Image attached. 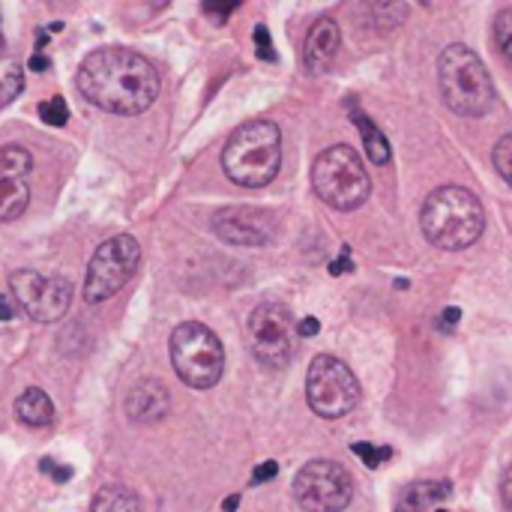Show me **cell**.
Wrapping results in <instances>:
<instances>
[{"instance_id": "6da1fadb", "label": "cell", "mask_w": 512, "mask_h": 512, "mask_svg": "<svg viewBox=\"0 0 512 512\" xmlns=\"http://www.w3.org/2000/svg\"><path fill=\"white\" fill-rule=\"evenodd\" d=\"M159 72L156 66L132 48L105 45L84 57L78 69V90L81 96L108 111L135 117L147 111L159 96Z\"/></svg>"}, {"instance_id": "7a4b0ae2", "label": "cell", "mask_w": 512, "mask_h": 512, "mask_svg": "<svg viewBox=\"0 0 512 512\" xmlns=\"http://www.w3.org/2000/svg\"><path fill=\"white\" fill-rule=\"evenodd\" d=\"M423 234L432 246L459 252L474 246L486 231V210L471 189L441 186L435 189L420 213Z\"/></svg>"}, {"instance_id": "3957f363", "label": "cell", "mask_w": 512, "mask_h": 512, "mask_svg": "<svg viewBox=\"0 0 512 512\" xmlns=\"http://www.w3.org/2000/svg\"><path fill=\"white\" fill-rule=\"evenodd\" d=\"M282 165V132L273 120H249L228 138L222 168L231 183L261 189L273 183Z\"/></svg>"}, {"instance_id": "277c9868", "label": "cell", "mask_w": 512, "mask_h": 512, "mask_svg": "<svg viewBox=\"0 0 512 512\" xmlns=\"http://www.w3.org/2000/svg\"><path fill=\"white\" fill-rule=\"evenodd\" d=\"M438 84L444 102L459 117H483L495 108V84L480 60V54L468 45L444 48L438 60Z\"/></svg>"}, {"instance_id": "5b68a950", "label": "cell", "mask_w": 512, "mask_h": 512, "mask_svg": "<svg viewBox=\"0 0 512 512\" xmlns=\"http://www.w3.org/2000/svg\"><path fill=\"white\" fill-rule=\"evenodd\" d=\"M168 351H171V366L186 387L210 390L219 384V378L225 372V348L210 327H204L198 321L180 324L171 333Z\"/></svg>"}, {"instance_id": "8992f818", "label": "cell", "mask_w": 512, "mask_h": 512, "mask_svg": "<svg viewBox=\"0 0 512 512\" xmlns=\"http://www.w3.org/2000/svg\"><path fill=\"white\" fill-rule=\"evenodd\" d=\"M312 186L321 195V201H327L336 210H357L369 201L372 192L369 171L357 150L348 144H336L315 159Z\"/></svg>"}, {"instance_id": "52a82bcc", "label": "cell", "mask_w": 512, "mask_h": 512, "mask_svg": "<svg viewBox=\"0 0 512 512\" xmlns=\"http://www.w3.org/2000/svg\"><path fill=\"white\" fill-rule=\"evenodd\" d=\"M306 399L318 417L339 420L357 408L360 384L342 360H336L330 354H318L306 375Z\"/></svg>"}, {"instance_id": "ba28073f", "label": "cell", "mask_w": 512, "mask_h": 512, "mask_svg": "<svg viewBox=\"0 0 512 512\" xmlns=\"http://www.w3.org/2000/svg\"><path fill=\"white\" fill-rule=\"evenodd\" d=\"M138 264H141V246L135 237L117 234V237L105 240L87 264L84 300L93 306L111 300L135 276Z\"/></svg>"}, {"instance_id": "9c48e42d", "label": "cell", "mask_w": 512, "mask_h": 512, "mask_svg": "<svg viewBox=\"0 0 512 512\" xmlns=\"http://www.w3.org/2000/svg\"><path fill=\"white\" fill-rule=\"evenodd\" d=\"M294 495L306 512H342L354 498V477L339 462L315 459L297 474Z\"/></svg>"}, {"instance_id": "30bf717a", "label": "cell", "mask_w": 512, "mask_h": 512, "mask_svg": "<svg viewBox=\"0 0 512 512\" xmlns=\"http://www.w3.org/2000/svg\"><path fill=\"white\" fill-rule=\"evenodd\" d=\"M9 288L15 297V306L39 321V324H54L66 315L72 303V285L57 276H42L36 270H18L9 276Z\"/></svg>"}, {"instance_id": "8fae6325", "label": "cell", "mask_w": 512, "mask_h": 512, "mask_svg": "<svg viewBox=\"0 0 512 512\" xmlns=\"http://www.w3.org/2000/svg\"><path fill=\"white\" fill-rule=\"evenodd\" d=\"M246 339L258 363L270 369H282L294 351V327L291 315L282 303H261L252 309L246 324Z\"/></svg>"}, {"instance_id": "7c38bea8", "label": "cell", "mask_w": 512, "mask_h": 512, "mask_svg": "<svg viewBox=\"0 0 512 512\" xmlns=\"http://www.w3.org/2000/svg\"><path fill=\"white\" fill-rule=\"evenodd\" d=\"M33 156L21 144L0 147V222H15L30 204Z\"/></svg>"}, {"instance_id": "4fadbf2b", "label": "cell", "mask_w": 512, "mask_h": 512, "mask_svg": "<svg viewBox=\"0 0 512 512\" xmlns=\"http://www.w3.org/2000/svg\"><path fill=\"white\" fill-rule=\"evenodd\" d=\"M213 231L231 246H267L276 237V216L261 207H228L213 219Z\"/></svg>"}, {"instance_id": "5bb4252c", "label": "cell", "mask_w": 512, "mask_h": 512, "mask_svg": "<svg viewBox=\"0 0 512 512\" xmlns=\"http://www.w3.org/2000/svg\"><path fill=\"white\" fill-rule=\"evenodd\" d=\"M339 42H342V33H339V24L327 15V18H318L309 33H306V45H303V60H306V69L312 75H324L336 54H339Z\"/></svg>"}, {"instance_id": "9a60e30c", "label": "cell", "mask_w": 512, "mask_h": 512, "mask_svg": "<svg viewBox=\"0 0 512 512\" xmlns=\"http://www.w3.org/2000/svg\"><path fill=\"white\" fill-rule=\"evenodd\" d=\"M168 390L159 381H141L126 396V414L132 423H159L168 414Z\"/></svg>"}, {"instance_id": "2e32d148", "label": "cell", "mask_w": 512, "mask_h": 512, "mask_svg": "<svg viewBox=\"0 0 512 512\" xmlns=\"http://www.w3.org/2000/svg\"><path fill=\"white\" fill-rule=\"evenodd\" d=\"M15 417L30 426V429H42L54 423V402L45 390L39 387H27L18 399H15Z\"/></svg>"}, {"instance_id": "e0dca14e", "label": "cell", "mask_w": 512, "mask_h": 512, "mask_svg": "<svg viewBox=\"0 0 512 512\" xmlns=\"http://www.w3.org/2000/svg\"><path fill=\"white\" fill-rule=\"evenodd\" d=\"M450 483H438V480H420L414 486H408L396 504V512H426L432 504H441L450 498Z\"/></svg>"}, {"instance_id": "ac0fdd59", "label": "cell", "mask_w": 512, "mask_h": 512, "mask_svg": "<svg viewBox=\"0 0 512 512\" xmlns=\"http://www.w3.org/2000/svg\"><path fill=\"white\" fill-rule=\"evenodd\" d=\"M351 117H354V123H357V129H360V135H363V144H366V153H369V159L375 162V165H387L390 162V141H387V135L366 117V114H360V108L351 102Z\"/></svg>"}, {"instance_id": "d6986e66", "label": "cell", "mask_w": 512, "mask_h": 512, "mask_svg": "<svg viewBox=\"0 0 512 512\" xmlns=\"http://www.w3.org/2000/svg\"><path fill=\"white\" fill-rule=\"evenodd\" d=\"M90 512H141V501L126 486H105L96 492Z\"/></svg>"}, {"instance_id": "ffe728a7", "label": "cell", "mask_w": 512, "mask_h": 512, "mask_svg": "<svg viewBox=\"0 0 512 512\" xmlns=\"http://www.w3.org/2000/svg\"><path fill=\"white\" fill-rule=\"evenodd\" d=\"M351 453H354L369 471H375V468H381L384 462L393 459V450H390V447H372V444H354Z\"/></svg>"}, {"instance_id": "44dd1931", "label": "cell", "mask_w": 512, "mask_h": 512, "mask_svg": "<svg viewBox=\"0 0 512 512\" xmlns=\"http://www.w3.org/2000/svg\"><path fill=\"white\" fill-rule=\"evenodd\" d=\"M495 42L501 48V54L512 60V9H501L495 18Z\"/></svg>"}, {"instance_id": "7402d4cb", "label": "cell", "mask_w": 512, "mask_h": 512, "mask_svg": "<svg viewBox=\"0 0 512 512\" xmlns=\"http://www.w3.org/2000/svg\"><path fill=\"white\" fill-rule=\"evenodd\" d=\"M39 114H42V120H45V123H51V126H63V123L69 120V105H66V99H63V96H51L48 102H42V105H39Z\"/></svg>"}, {"instance_id": "603a6c76", "label": "cell", "mask_w": 512, "mask_h": 512, "mask_svg": "<svg viewBox=\"0 0 512 512\" xmlns=\"http://www.w3.org/2000/svg\"><path fill=\"white\" fill-rule=\"evenodd\" d=\"M492 159H495V168H498V174L504 177V183H510L512 186V135L501 138V141L495 144Z\"/></svg>"}, {"instance_id": "cb8c5ba5", "label": "cell", "mask_w": 512, "mask_h": 512, "mask_svg": "<svg viewBox=\"0 0 512 512\" xmlns=\"http://www.w3.org/2000/svg\"><path fill=\"white\" fill-rule=\"evenodd\" d=\"M39 471H42V474H48L54 483H66V480H72V468L57 465L54 459H42V462H39Z\"/></svg>"}, {"instance_id": "d4e9b609", "label": "cell", "mask_w": 512, "mask_h": 512, "mask_svg": "<svg viewBox=\"0 0 512 512\" xmlns=\"http://www.w3.org/2000/svg\"><path fill=\"white\" fill-rule=\"evenodd\" d=\"M255 45H258V57L261 60H276V51H273V42H270V33L264 24L255 27Z\"/></svg>"}, {"instance_id": "484cf974", "label": "cell", "mask_w": 512, "mask_h": 512, "mask_svg": "<svg viewBox=\"0 0 512 512\" xmlns=\"http://www.w3.org/2000/svg\"><path fill=\"white\" fill-rule=\"evenodd\" d=\"M24 87V78H21V69L18 66H12L9 69V78H6V84H3V102H9L18 90Z\"/></svg>"}, {"instance_id": "4316f807", "label": "cell", "mask_w": 512, "mask_h": 512, "mask_svg": "<svg viewBox=\"0 0 512 512\" xmlns=\"http://www.w3.org/2000/svg\"><path fill=\"white\" fill-rule=\"evenodd\" d=\"M276 474H279V465H276V462H264V465H258V468H255V474H252V483H255V486H261V483H270Z\"/></svg>"}, {"instance_id": "83f0119b", "label": "cell", "mask_w": 512, "mask_h": 512, "mask_svg": "<svg viewBox=\"0 0 512 512\" xmlns=\"http://www.w3.org/2000/svg\"><path fill=\"white\" fill-rule=\"evenodd\" d=\"M321 333V321L318 318H303L300 324H297V336H303V339H312V336H318Z\"/></svg>"}, {"instance_id": "f1b7e54d", "label": "cell", "mask_w": 512, "mask_h": 512, "mask_svg": "<svg viewBox=\"0 0 512 512\" xmlns=\"http://www.w3.org/2000/svg\"><path fill=\"white\" fill-rule=\"evenodd\" d=\"M234 9H237V3H228V6H219V3H204V12H207V15H219V18L231 15Z\"/></svg>"}, {"instance_id": "f546056e", "label": "cell", "mask_w": 512, "mask_h": 512, "mask_svg": "<svg viewBox=\"0 0 512 512\" xmlns=\"http://www.w3.org/2000/svg\"><path fill=\"white\" fill-rule=\"evenodd\" d=\"M456 321H459V309H456V306H450V309L441 315V321H438V324H441L444 330H453V324H456Z\"/></svg>"}, {"instance_id": "4dcf8cb0", "label": "cell", "mask_w": 512, "mask_h": 512, "mask_svg": "<svg viewBox=\"0 0 512 512\" xmlns=\"http://www.w3.org/2000/svg\"><path fill=\"white\" fill-rule=\"evenodd\" d=\"M501 495H504V504L512 510V468L507 471V477H504V483H501Z\"/></svg>"}, {"instance_id": "1f68e13d", "label": "cell", "mask_w": 512, "mask_h": 512, "mask_svg": "<svg viewBox=\"0 0 512 512\" xmlns=\"http://www.w3.org/2000/svg\"><path fill=\"white\" fill-rule=\"evenodd\" d=\"M48 66H51V60H48L45 54H33V57H30V69H36V72H45Z\"/></svg>"}, {"instance_id": "d6a6232c", "label": "cell", "mask_w": 512, "mask_h": 512, "mask_svg": "<svg viewBox=\"0 0 512 512\" xmlns=\"http://www.w3.org/2000/svg\"><path fill=\"white\" fill-rule=\"evenodd\" d=\"M12 318H15V306L6 297H0V321H12Z\"/></svg>"}, {"instance_id": "836d02e7", "label": "cell", "mask_w": 512, "mask_h": 512, "mask_svg": "<svg viewBox=\"0 0 512 512\" xmlns=\"http://www.w3.org/2000/svg\"><path fill=\"white\" fill-rule=\"evenodd\" d=\"M342 270H351V264H348L345 258H339V261H333V264H330V273H333V276H339Z\"/></svg>"}, {"instance_id": "e575fe53", "label": "cell", "mask_w": 512, "mask_h": 512, "mask_svg": "<svg viewBox=\"0 0 512 512\" xmlns=\"http://www.w3.org/2000/svg\"><path fill=\"white\" fill-rule=\"evenodd\" d=\"M237 504H240V498H228V501H225V510L234 512L237 510Z\"/></svg>"}, {"instance_id": "d590c367", "label": "cell", "mask_w": 512, "mask_h": 512, "mask_svg": "<svg viewBox=\"0 0 512 512\" xmlns=\"http://www.w3.org/2000/svg\"><path fill=\"white\" fill-rule=\"evenodd\" d=\"M0 51H3V36H0Z\"/></svg>"}, {"instance_id": "8d00e7d4", "label": "cell", "mask_w": 512, "mask_h": 512, "mask_svg": "<svg viewBox=\"0 0 512 512\" xmlns=\"http://www.w3.org/2000/svg\"><path fill=\"white\" fill-rule=\"evenodd\" d=\"M435 512H447V510H435Z\"/></svg>"}]
</instances>
